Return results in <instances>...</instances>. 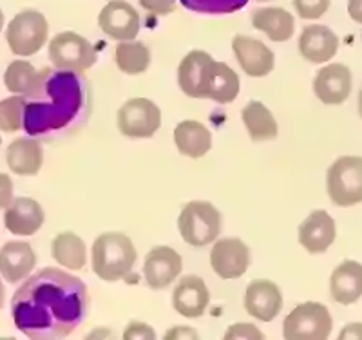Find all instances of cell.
Listing matches in <instances>:
<instances>
[{"mask_svg": "<svg viewBox=\"0 0 362 340\" xmlns=\"http://www.w3.org/2000/svg\"><path fill=\"white\" fill-rule=\"evenodd\" d=\"M53 257L58 264L66 266L67 270H82L87 261L86 242L82 238H78L73 232H62L54 238L53 246Z\"/></svg>", "mask_w": 362, "mask_h": 340, "instance_id": "obj_27", "label": "cell"}, {"mask_svg": "<svg viewBox=\"0 0 362 340\" xmlns=\"http://www.w3.org/2000/svg\"><path fill=\"white\" fill-rule=\"evenodd\" d=\"M339 38L321 24L306 25L299 37V53L312 64H326L337 54Z\"/></svg>", "mask_w": 362, "mask_h": 340, "instance_id": "obj_21", "label": "cell"}, {"mask_svg": "<svg viewBox=\"0 0 362 340\" xmlns=\"http://www.w3.org/2000/svg\"><path fill=\"white\" fill-rule=\"evenodd\" d=\"M37 266V255L29 242L9 241L0 248V275L9 284L25 279Z\"/></svg>", "mask_w": 362, "mask_h": 340, "instance_id": "obj_20", "label": "cell"}, {"mask_svg": "<svg viewBox=\"0 0 362 340\" xmlns=\"http://www.w3.org/2000/svg\"><path fill=\"white\" fill-rule=\"evenodd\" d=\"M239 76L223 61H212L203 74L199 98H210L218 103H232L239 95Z\"/></svg>", "mask_w": 362, "mask_h": 340, "instance_id": "obj_16", "label": "cell"}, {"mask_svg": "<svg viewBox=\"0 0 362 340\" xmlns=\"http://www.w3.org/2000/svg\"><path fill=\"white\" fill-rule=\"evenodd\" d=\"M250 264V250L241 239L226 238L216 241L210 252V266L221 279H239Z\"/></svg>", "mask_w": 362, "mask_h": 340, "instance_id": "obj_10", "label": "cell"}, {"mask_svg": "<svg viewBox=\"0 0 362 340\" xmlns=\"http://www.w3.org/2000/svg\"><path fill=\"white\" fill-rule=\"evenodd\" d=\"M185 332H187V336H192V339H196V336H198V333H194V332H190L189 328H185V326H183V328H174V332H170V333H167V335H165V339H174V336H185Z\"/></svg>", "mask_w": 362, "mask_h": 340, "instance_id": "obj_39", "label": "cell"}, {"mask_svg": "<svg viewBox=\"0 0 362 340\" xmlns=\"http://www.w3.org/2000/svg\"><path fill=\"white\" fill-rule=\"evenodd\" d=\"M89 293L82 279L57 268L29 277L11 299L13 322L29 339L69 336L86 320Z\"/></svg>", "mask_w": 362, "mask_h": 340, "instance_id": "obj_1", "label": "cell"}, {"mask_svg": "<svg viewBox=\"0 0 362 340\" xmlns=\"http://www.w3.org/2000/svg\"><path fill=\"white\" fill-rule=\"evenodd\" d=\"M183 270V261L170 246H156L145 257L144 275L148 288L163 290L176 281L177 275Z\"/></svg>", "mask_w": 362, "mask_h": 340, "instance_id": "obj_13", "label": "cell"}, {"mask_svg": "<svg viewBox=\"0 0 362 340\" xmlns=\"http://www.w3.org/2000/svg\"><path fill=\"white\" fill-rule=\"evenodd\" d=\"M214 58L205 51H190L177 67V83L181 90L190 98H199V89H202L203 74L209 64H212Z\"/></svg>", "mask_w": 362, "mask_h": 340, "instance_id": "obj_26", "label": "cell"}, {"mask_svg": "<svg viewBox=\"0 0 362 340\" xmlns=\"http://www.w3.org/2000/svg\"><path fill=\"white\" fill-rule=\"evenodd\" d=\"M2 28H4V13L0 9V31H2Z\"/></svg>", "mask_w": 362, "mask_h": 340, "instance_id": "obj_42", "label": "cell"}, {"mask_svg": "<svg viewBox=\"0 0 362 340\" xmlns=\"http://www.w3.org/2000/svg\"><path fill=\"white\" fill-rule=\"evenodd\" d=\"M154 332L151 326L141 322H131L127 332L124 333V339H154Z\"/></svg>", "mask_w": 362, "mask_h": 340, "instance_id": "obj_36", "label": "cell"}, {"mask_svg": "<svg viewBox=\"0 0 362 340\" xmlns=\"http://www.w3.org/2000/svg\"><path fill=\"white\" fill-rule=\"evenodd\" d=\"M313 93L326 105H341L351 93V71L344 64H329L317 73Z\"/></svg>", "mask_w": 362, "mask_h": 340, "instance_id": "obj_15", "label": "cell"}, {"mask_svg": "<svg viewBox=\"0 0 362 340\" xmlns=\"http://www.w3.org/2000/svg\"><path fill=\"white\" fill-rule=\"evenodd\" d=\"M44 209L31 197H13L4 212V225L13 235H33L44 225Z\"/></svg>", "mask_w": 362, "mask_h": 340, "instance_id": "obj_19", "label": "cell"}, {"mask_svg": "<svg viewBox=\"0 0 362 340\" xmlns=\"http://www.w3.org/2000/svg\"><path fill=\"white\" fill-rule=\"evenodd\" d=\"M161 125V111L147 98H131L119 107L118 129L127 138H151Z\"/></svg>", "mask_w": 362, "mask_h": 340, "instance_id": "obj_9", "label": "cell"}, {"mask_svg": "<svg viewBox=\"0 0 362 340\" xmlns=\"http://www.w3.org/2000/svg\"><path fill=\"white\" fill-rule=\"evenodd\" d=\"M332 0H293L297 15L305 20H317L329 9Z\"/></svg>", "mask_w": 362, "mask_h": 340, "instance_id": "obj_33", "label": "cell"}, {"mask_svg": "<svg viewBox=\"0 0 362 340\" xmlns=\"http://www.w3.org/2000/svg\"><path fill=\"white\" fill-rule=\"evenodd\" d=\"M232 51L235 54V60L248 76L254 78H263L272 73L276 58L267 45L257 38H250L247 35H238L232 40Z\"/></svg>", "mask_w": 362, "mask_h": 340, "instance_id": "obj_14", "label": "cell"}, {"mask_svg": "<svg viewBox=\"0 0 362 340\" xmlns=\"http://www.w3.org/2000/svg\"><path fill=\"white\" fill-rule=\"evenodd\" d=\"M326 190L337 206L362 203V158L342 156L328 168Z\"/></svg>", "mask_w": 362, "mask_h": 340, "instance_id": "obj_6", "label": "cell"}, {"mask_svg": "<svg viewBox=\"0 0 362 340\" xmlns=\"http://www.w3.org/2000/svg\"><path fill=\"white\" fill-rule=\"evenodd\" d=\"M24 131L49 138L82 125L89 115V86L82 73L45 67L24 96Z\"/></svg>", "mask_w": 362, "mask_h": 340, "instance_id": "obj_2", "label": "cell"}, {"mask_svg": "<svg viewBox=\"0 0 362 340\" xmlns=\"http://www.w3.org/2000/svg\"><path fill=\"white\" fill-rule=\"evenodd\" d=\"M49 60L57 69L83 73L95 66L98 54L87 38L74 31H66L51 38Z\"/></svg>", "mask_w": 362, "mask_h": 340, "instance_id": "obj_8", "label": "cell"}, {"mask_svg": "<svg viewBox=\"0 0 362 340\" xmlns=\"http://www.w3.org/2000/svg\"><path fill=\"white\" fill-rule=\"evenodd\" d=\"M4 299H6L4 284H2V281H0V307H2V304H4Z\"/></svg>", "mask_w": 362, "mask_h": 340, "instance_id": "obj_40", "label": "cell"}, {"mask_svg": "<svg viewBox=\"0 0 362 340\" xmlns=\"http://www.w3.org/2000/svg\"><path fill=\"white\" fill-rule=\"evenodd\" d=\"M174 141L183 156L198 160V158L205 156L212 147V134L203 123L185 119V122L177 123L174 129Z\"/></svg>", "mask_w": 362, "mask_h": 340, "instance_id": "obj_24", "label": "cell"}, {"mask_svg": "<svg viewBox=\"0 0 362 340\" xmlns=\"http://www.w3.org/2000/svg\"><path fill=\"white\" fill-rule=\"evenodd\" d=\"M136 257L134 245L122 232H105L93 245V270L107 283L127 279Z\"/></svg>", "mask_w": 362, "mask_h": 340, "instance_id": "obj_3", "label": "cell"}, {"mask_svg": "<svg viewBox=\"0 0 362 340\" xmlns=\"http://www.w3.org/2000/svg\"><path fill=\"white\" fill-rule=\"evenodd\" d=\"M98 24L109 38L134 40L140 33V15L125 0H111L98 15Z\"/></svg>", "mask_w": 362, "mask_h": 340, "instance_id": "obj_11", "label": "cell"}, {"mask_svg": "<svg viewBox=\"0 0 362 340\" xmlns=\"http://www.w3.org/2000/svg\"><path fill=\"white\" fill-rule=\"evenodd\" d=\"M243 123L254 141L274 140L277 136V122L261 102H250L243 109Z\"/></svg>", "mask_w": 362, "mask_h": 340, "instance_id": "obj_28", "label": "cell"}, {"mask_svg": "<svg viewBox=\"0 0 362 340\" xmlns=\"http://www.w3.org/2000/svg\"><path fill=\"white\" fill-rule=\"evenodd\" d=\"M116 66L125 74H141L151 66V51L141 42L124 40L116 45Z\"/></svg>", "mask_w": 362, "mask_h": 340, "instance_id": "obj_29", "label": "cell"}, {"mask_svg": "<svg viewBox=\"0 0 362 340\" xmlns=\"http://www.w3.org/2000/svg\"><path fill=\"white\" fill-rule=\"evenodd\" d=\"M245 310L261 322L276 319L283 310V293L279 286L268 279L252 281L245 291Z\"/></svg>", "mask_w": 362, "mask_h": 340, "instance_id": "obj_12", "label": "cell"}, {"mask_svg": "<svg viewBox=\"0 0 362 340\" xmlns=\"http://www.w3.org/2000/svg\"><path fill=\"white\" fill-rule=\"evenodd\" d=\"M37 69L29 61L15 60L4 73V86L13 95L25 96L37 83Z\"/></svg>", "mask_w": 362, "mask_h": 340, "instance_id": "obj_30", "label": "cell"}, {"mask_svg": "<svg viewBox=\"0 0 362 340\" xmlns=\"http://www.w3.org/2000/svg\"><path fill=\"white\" fill-rule=\"evenodd\" d=\"M225 339H263V333L254 324H234L225 333Z\"/></svg>", "mask_w": 362, "mask_h": 340, "instance_id": "obj_34", "label": "cell"}, {"mask_svg": "<svg viewBox=\"0 0 362 340\" xmlns=\"http://www.w3.org/2000/svg\"><path fill=\"white\" fill-rule=\"evenodd\" d=\"M329 291L335 303L350 306L362 297V264L357 261H344L339 264L329 279Z\"/></svg>", "mask_w": 362, "mask_h": 340, "instance_id": "obj_23", "label": "cell"}, {"mask_svg": "<svg viewBox=\"0 0 362 340\" xmlns=\"http://www.w3.org/2000/svg\"><path fill=\"white\" fill-rule=\"evenodd\" d=\"M13 201V181L8 174L0 172V210H6Z\"/></svg>", "mask_w": 362, "mask_h": 340, "instance_id": "obj_37", "label": "cell"}, {"mask_svg": "<svg viewBox=\"0 0 362 340\" xmlns=\"http://www.w3.org/2000/svg\"><path fill=\"white\" fill-rule=\"evenodd\" d=\"M334 320L321 303H305L293 307L284 319L283 335L288 340H322L332 333Z\"/></svg>", "mask_w": 362, "mask_h": 340, "instance_id": "obj_7", "label": "cell"}, {"mask_svg": "<svg viewBox=\"0 0 362 340\" xmlns=\"http://www.w3.org/2000/svg\"><path fill=\"white\" fill-rule=\"evenodd\" d=\"M25 100L22 95L9 96L0 102V131L17 132L24 127Z\"/></svg>", "mask_w": 362, "mask_h": 340, "instance_id": "obj_31", "label": "cell"}, {"mask_svg": "<svg viewBox=\"0 0 362 340\" xmlns=\"http://www.w3.org/2000/svg\"><path fill=\"white\" fill-rule=\"evenodd\" d=\"M189 11L203 15H228L243 9L250 0H180Z\"/></svg>", "mask_w": 362, "mask_h": 340, "instance_id": "obj_32", "label": "cell"}, {"mask_svg": "<svg viewBox=\"0 0 362 340\" xmlns=\"http://www.w3.org/2000/svg\"><path fill=\"white\" fill-rule=\"evenodd\" d=\"M257 2H268V0H257Z\"/></svg>", "mask_w": 362, "mask_h": 340, "instance_id": "obj_43", "label": "cell"}, {"mask_svg": "<svg viewBox=\"0 0 362 340\" xmlns=\"http://www.w3.org/2000/svg\"><path fill=\"white\" fill-rule=\"evenodd\" d=\"M252 25L274 42H286L293 37L296 18L283 8H261L252 15Z\"/></svg>", "mask_w": 362, "mask_h": 340, "instance_id": "obj_25", "label": "cell"}, {"mask_svg": "<svg viewBox=\"0 0 362 340\" xmlns=\"http://www.w3.org/2000/svg\"><path fill=\"white\" fill-rule=\"evenodd\" d=\"M49 37V24L37 9H25L18 13L8 24L6 40L13 54L33 57L44 47Z\"/></svg>", "mask_w": 362, "mask_h": 340, "instance_id": "obj_5", "label": "cell"}, {"mask_svg": "<svg viewBox=\"0 0 362 340\" xmlns=\"http://www.w3.org/2000/svg\"><path fill=\"white\" fill-rule=\"evenodd\" d=\"M0 145H2V138H0Z\"/></svg>", "mask_w": 362, "mask_h": 340, "instance_id": "obj_44", "label": "cell"}, {"mask_svg": "<svg viewBox=\"0 0 362 340\" xmlns=\"http://www.w3.org/2000/svg\"><path fill=\"white\" fill-rule=\"evenodd\" d=\"M348 13L351 20L362 24V0H348Z\"/></svg>", "mask_w": 362, "mask_h": 340, "instance_id": "obj_38", "label": "cell"}, {"mask_svg": "<svg viewBox=\"0 0 362 340\" xmlns=\"http://www.w3.org/2000/svg\"><path fill=\"white\" fill-rule=\"evenodd\" d=\"M335 221L325 210L312 212L299 226V242L312 255L325 254L335 241Z\"/></svg>", "mask_w": 362, "mask_h": 340, "instance_id": "obj_17", "label": "cell"}, {"mask_svg": "<svg viewBox=\"0 0 362 340\" xmlns=\"http://www.w3.org/2000/svg\"><path fill=\"white\" fill-rule=\"evenodd\" d=\"M358 115H361L362 118V90H361V95H358Z\"/></svg>", "mask_w": 362, "mask_h": 340, "instance_id": "obj_41", "label": "cell"}, {"mask_svg": "<svg viewBox=\"0 0 362 340\" xmlns=\"http://www.w3.org/2000/svg\"><path fill=\"white\" fill-rule=\"evenodd\" d=\"M140 6L153 15L163 17L176 9V0H140Z\"/></svg>", "mask_w": 362, "mask_h": 340, "instance_id": "obj_35", "label": "cell"}, {"mask_svg": "<svg viewBox=\"0 0 362 340\" xmlns=\"http://www.w3.org/2000/svg\"><path fill=\"white\" fill-rule=\"evenodd\" d=\"M44 161V148L37 138H18L8 147L6 163L18 176H37Z\"/></svg>", "mask_w": 362, "mask_h": 340, "instance_id": "obj_22", "label": "cell"}, {"mask_svg": "<svg viewBox=\"0 0 362 340\" xmlns=\"http://www.w3.org/2000/svg\"><path fill=\"white\" fill-rule=\"evenodd\" d=\"M177 230L187 245L202 248L218 239L221 232V212L209 201H192L181 210Z\"/></svg>", "mask_w": 362, "mask_h": 340, "instance_id": "obj_4", "label": "cell"}, {"mask_svg": "<svg viewBox=\"0 0 362 340\" xmlns=\"http://www.w3.org/2000/svg\"><path fill=\"white\" fill-rule=\"evenodd\" d=\"M210 303V293L205 281L198 275H185L176 284L173 293V306L177 313L189 319H198L205 313Z\"/></svg>", "mask_w": 362, "mask_h": 340, "instance_id": "obj_18", "label": "cell"}]
</instances>
